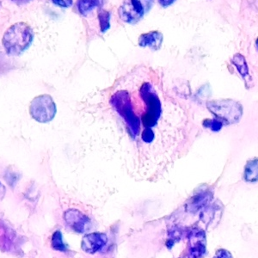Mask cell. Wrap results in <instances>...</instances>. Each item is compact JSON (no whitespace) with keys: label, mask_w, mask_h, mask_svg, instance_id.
<instances>
[{"label":"cell","mask_w":258,"mask_h":258,"mask_svg":"<svg viewBox=\"0 0 258 258\" xmlns=\"http://www.w3.org/2000/svg\"><path fill=\"white\" fill-rule=\"evenodd\" d=\"M52 2L56 6H59V7L68 8V7L73 6L74 0H52Z\"/></svg>","instance_id":"cell-17"},{"label":"cell","mask_w":258,"mask_h":258,"mask_svg":"<svg viewBox=\"0 0 258 258\" xmlns=\"http://www.w3.org/2000/svg\"><path fill=\"white\" fill-rule=\"evenodd\" d=\"M256 47H257V49H258V39H257V41H256Z\"/></svg>","instance_id":"cell-21"},{"label":"cell","mask_w":258,"mask_h":258,"mask_svg":"<svg viewBox=\"0 0 258 258\" xmlns=\"http://www.w3.org/2000/svg\"><path fill=\"white\" fill-rule=\"evenodd\" d=\"M52 247H53V249H56V250L63 251V252L68 250V246L64 243L63 238H62L61 232L56 231L53 233V238H52Z\"/></svg>","instance_id":"cell-13"},{"label":"cell","mask_w":258,"mask_h":258,"mask_svg":"<svg viewBox=\"0 0 258 258\" xmlns=\"http://www.w3.org/2000/svg\"><path fill=\"white\" fill-rule=\"evenodd\" d=\"M108 242V238L104 233H91L83 238L81 247L85 252L94 254L102 249Z\"/></svg>","instance_id":"cell-8"},{"label":"cell","mask_w":258,"mask_h":258,"mask_svg":"<svg viewBox=\"0 0 258 258\" xmlns=\"http://www.w3.org/2000/svg\"><path fill=\"white\" fill-rule=\"evenodd\" d=\"M206 126H209L210 128L213 129V130H215V131H218V130H220L221 127H222V122L220 121V120H210L209 122L208 121H206V123L204 124Z\"/></svg>","instance_id":"cell-16"},{"label":"cell","mask_w":258,"mask_h":258,"mask_svg":"<svg viewBox=\"0 0 258 258\" xmlns=\"http://www.w3.org/2000/svg\"><path fill=\"white\" fill-rule=\"evenodd\" d=\"M34 33L26 23H17L6 30L3 37L5 49L10 55H19L30 47Z\"/></svg>","instance_id":"cell-2"},{"label":"cell","mask_w":258,"mask_h":258,"mask_svg":"<svg viewBox=\"0 0 258 258\" xmlns=\"http://www.w3.org/2000/svg\"><path fill=\"white\" fill-rule=\"evenodd\" d=\"M30 113L35 120L41 123L49 122L56 114L55 103L49 95H41L32 100Z\"/></svg>","instance_id":"cell-4"},{"label":"cell","mask_w":258,"mask_h":258,"mask_svg":"<svg viewBox=\"0 0 258 258\" xmlns=\"http://www.w3.org/2000/svg\"><path fill=\"white\" fill-rule=\"evenodd\" d=\"M64 218L68 226L78 233H85L91 228V222L89 218L78 210H68L64 213Z\"/></svg>","instance_id":"cell-7"},{"label":"cell","mask_w":258,"mask_h":258,"mask_svg":"<svg viewBox=\"0 0 258 258\" xmlns=\"http://www.w3.org/2000/svg\"><path fill=\"white\" fill-rule=\"evenodd\" d=\"M232 63L237 67L238 72L240 73L241 75L245 77L248 75V68H247L246 60L244 59L243 56L241 54H236L232 59Z\"/></svg>","instance_id":"cell-14"},{"label":"cell","mask_w":258,"mask_h":258,"mask_svg":"<svg viewBox=\"0 0 258 258\" xmlns=\"http://www.w3.org/2000/svg\"><path fill=\"white\" fill-rule=\"evenodd\" d=\"M104 3V0H78L77 7L80 14L87 16L95 8H100Z\"/></svg>","instance_id":"cell-10"},{"label":"cell","mask_w":258,"mask_h":258,"mask_svg":"<svg viewBox=\"0 0 258 258\" xmlns=\"http://www.w3.org/2000/svg\"><path fill=\"white\" fill-rule=\"evenodd\" d=\"M244 178L247 182L258 181V159H253L246 164Z\"/></svg>","instance_id":"cell-11"},{"label":"cell","mask_w":258,"mask_h":258,"mask_svg":"<svg viewBox=\"0 0 258 258\" xmlns=\"http://www.w3.org/2000/svg\"><path fill=\"white\" fill-rule=\"evenodd\" d=\"M153 3V0H124L118 10V14L125 23L135 24L149 12Z\"/></svg>","instance_id":"cell-3"},{"label":"cell","mask_w":258,"mask_h":258,"mask_svg":"<svg viewBox=\"0 0 258 258\" xmlns=\"http://www.w3.org/2000/svg\"><path fill=\"white\" fill-rule=\"evenodd\" d=\"M209 109L229 123H234L240 119L242 109L239 103L233 101H218L208 103Z\"/></svg>","instance_id":"cell-5"},{"label":"cell","mask_w":258,"mask_h":258,"mask_svg":"<svg viewBox=\"0 0 258 258\" xmlns=\"http://www.w3.org/2000/svg\"><path fill=\"white\" fill-rule=\"evenodd\" d=\"M112 109L122 120L130 141L136 145L138 157L143 159L149 153V159L153 157L155 164H162L160 159L171 155L170 150L175 149L179 141L178 120L182 115L174 114L177 108L167 112L165 107L170 102H165L164 95L151 82L145 81L137 88L136 93L129 89H118L110 97ZM164 161V159H163Z\"/></svg>","instance_id":"cell-1"},{"label":"cell","mask_w":258,"mask_h":258,"mask_svg":"<svg viewBox=\"0 0 258 258\" xmlns=\"http://www.w3.org/2000/svg\"><path fill=\"white\" fill-rule=\"evenodd\" d=\"M6 196V187L0 182V201Z\"/></svg>","instance_id":"cell-20"},{"label":"cell","mask_w":258,"mask_h":258,"mask_svg":"<svg viewBox=\"0 0 258 258\" xmlns=\"http://www.w3.org/2000/svg\"><path fill=\"white\" fill-rule=\"evenodd\" d=\"M176 0H159V3L163 7H168L171 6Z\"/></svg>","instance_id":"cell-19"},{"label":"cell","mask_w":258,"mask_h":258,"mask_svg":"<svg viewBox=\"0 0 258 258\" xmlns=\"http://www.w3.org/2000/svg\"><path fill=\"white\" fill-rule=\"evenodd\" d=\"M209 197L207 195H203V196H199L197 198H195V202L191 204V210L193 209L195 207V209H199L201 207H203L205 203L209 202Z\"/></svg>","instance_id":"cell-15"},{"label":"cell","mask_w":258,"mask_h":258,"mask_svg":"<svg viewBox=\"0 0 258 258\" xmlns=\"http://www.w3.org/2000/svg\"><path fill=\"white\" fill-rule=\"evenodd\" d=\"M189 253L187 258H203L206 252V235L203 230L193 228L188 233Z\"/></svg>","instance_id":"cell-6"},{"label":"cell","mask_w":258,"mask_h":258,"mask_svg":"<svg viewBox=\"0 0 258 258\" xmlns=\"http://www.w3.org/2000/svg\"><path fill=\"white\" fill-rule=\"evenodd\" d=\"M163 35L159 31H153L141 35L139 38V45L142 47H149L153 50H158L163 42Z\"/></svg>","instance_id":"cell-9"},{"label":"cell","mask_w":258,"mask_h":258,"mask_svg":"<svg viewBox=\"0 0 258 258\" xmlns=\"http://www.w3.org/2000/svg\"><path fill=\"white\" fill-rule=\"evenodd\" d=\"M98 19H99L101 31L105 33L110 28V12L100 8L98 11Z\"/></svg>","instance_id":"cell-12"},{"label":"cell","mask_w":258,"mask_h":258,"mask_svg":"<svg viewBox=\"0 0 258 258\" xmlns=\"http://www.w3.org/2000/svg\"><path fill=\"white\" fill-rule=\"evenodd\" d=\"M214 258H233L232 254L226 250V249H219Z\"/></svg>","instance_id":"cell-18"}]
</instances>
